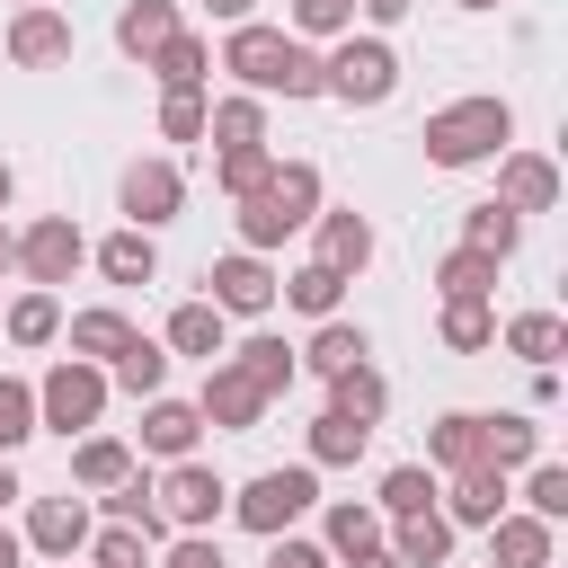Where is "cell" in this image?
Wrapping results in <instances>:
<instances>
[{"mask_svg": "<svg viewBox=\"0 0 568 568\" xmlns=\"http://www.w3.org/2000/svg\"><path fill=\"white\" fill-rule=\"evenodd\" d=\"M169 346L195 355V364H222V355H231V328H222L213 302H178V311H169Z\"/></svg>", "mask_w": 568, "mask_h": 568, "instance_id": "18", "label": "cell"}, {"mask_svg": "<svg viewBox=\"0 0 568 568\" xmlns=\"http://www.w3.org/2000/svg\"><path fill=\"white\" fill-rule=\"evenodd\" d=\"M9 497H27V488H18V470H9V462H0V506H9Z\"/></svg>", "mask_w": 568, "mask_h": 568, "instance_id": "52", "label": "cell"}, {"mask_svg": "<svg viewBox=\"0 0 568 568\" xmlns=\"http://www.w3.org/2000/svg\"><path fill=\"white\" fill-rule=\"evenodd\" d=\"M435 497H444V479H435L426 462H399V470H382V497H373V515H390V524H399V515H426Z\"/></svg>", "mask_w": 568, "mask_h": 568, "instance_id": "24", "label": "cell"}, {"mask_svg": "<svg viewBox=\"0 0 568 568\" xmlns=\"http://www.w3.org/2000/svg\"><path fill=\"white\" fill-rule=\"evenodd\" d=\"M195 435H204L195 399H151V408H142V453H160V462H195Z\"/></svg>", "mask_w": 568, "mask_h": 568, "instance_id": "15", "label": "cell"}, {"mask_svg": "<svg viewBox=\"0 0 568 568\" xmlns=\"http://www.w3.org/2000/svg\"><path fill=\"white\" fill-rule=\"evenodd\" d=\"M515 240H524V222L488 195V204H470V222H462V248H479V257H515Z\"/></svg>", "mask_w": 568, "mask_h": 568, "instance_id": "33", "label": "cell"}, {"mask_svg": "<svg viewBox=\"0 0 568 568\" xmlns=\"http://www.w3.org/2000/svg\"><path fill=\"white\" fill-rule=\"evenodd\" d=\"M302 364L337 382L346 364H373V337H364V328H346V320H320V337H311V355H302Z\"/></svg>", "mask_w": 568, "mask_h": 568, "instance_id": "31", "label": "cell"}, {"mask_svg": "<svg viewBox=\"0 0 568 568\" xmlns=\"http://www.w3.org/2000/svg\"><path fill=\"white\" fill-rule=\"evenodd\" d=\"M311 506H320V470H311V462H293V470H257V479L231 497V515H240L248 532H266V541H284V524L311 515Z\"/></svg>", "mask_w": 568, "mask_h": 568, "instance_id": "6", "label": "cell"}, {"mask_svg": "<svg viewBox=\"0 0 568 568\" xmlns=\"http://www.w3.org/2000/svg\"><path fill=\"white\" fill-rule=\"evenodd\" d=\"M142 550H151V541H142L133 524H106L98 550H89V568H142Z\"/></svg>", "mask_w": 568, "mask_h": 568, "instance_id": "46", "label": "cell"}, {"mask_svg": "<svg viewBox=\"0 0 568 568\" xmlns=\"http://www.w3.org/2000/svg\"><path fill=\"white\" fill-rule=\"evenodd\" d=\"M0 568H18V532H0Z\"/></svg>", "mask_w": 568, "mask_h": 568, "instance_id": "54", "label": "cell"}, {"mask_svg": "<svg viewBox=\"0 0 568 568\" xmlns=\"http://www.w3.org/2000/svg\"><path fill=\"white\" fill-rule=\"evenodd\" d=\"M124 346H133V320H124V311H80V320H71V355H80V364L106 373Z\"/></svg>", "mask_w": 568, "mask_h": 568, "instance_id": "23", "label": "cell"}, {"mask_svg": "<svg viewBox=\"0 0 568 568\" xmlns=\"http://www.w3.org/2000/svg\"><path fill=\"white\" fill-rule=\"evenodd\" d=\"M0 266H9V231H0Z\"/></svg>", "mask_w": 568, "mask_h": 568, "instance_id": "56", "label": "cell"}, {"mask_svg": "<svg viewBox=\"0 0 568 568\" xmlns=\"http://www.w3.org/2000/svg\"><path fill=\"white\" fill-rule=\"evenodd\" d=\"M9 62H27V71H44V62H71V18L62 9H18V27H9Z\"/></svg>", "mask_w": 568, "mask_h": 568, "instance_id": "13", "label": "cell"}, {"mask_svg": "<svg viewBox=\"0 0 568 568\" xmlns=\"http://www.w3.org/2000/svg\"><path fill=\"white\" fill-rule=\"evenodd\" d=\"M311 213H320V169H311V160H275V169H266V186H257V195H240V248H248V257H266V248H275V240H293Z\"/></svg>", "mask_w": 568, "mask_h": 568, "instance_id": "2", "label": "cell"}, {"mask_svg": "<svg viewBox=\"0 0 568 568\" xmlns=\"http://www.w3.org/2000/svg\"><path fill=\"white\" fill-rule=\"evenodd\" d=\"M231 364H240V373H248V382H257V390H266V399H275V390H293V373H302V364H293V346H284V337H248V346H240V355H231Z\"/></svg>", "mask_w": 568, "mask_h": 568, "instance_id": "35", "label": "cell"}, {"mask_svg": "<svg viewBox=\"0 0 568 568\" xmlns=\"http://www.w3.org/2000/svg\"><path fill=\"white\" fill-rule=\"evenodd\" d=\"M364 444H373V426H355V417H337V408L311 417V470H320V462H355Z\"/></svg>", "mask_w": 568, "mask_h": 568, "instance_id": "37", "label": "cell"}, {"mask_svg": "<svg viewBox=\"0 0 568 568\" xmlns=\"http://www.w3.org/2000/svg\"><path fill=\"white\" fill-rule=\"evenodd\" d=\"M399 89V53L382 36H346L328 62H320V98H346V106H382Z\"/></svg>", "mask_w": 568, "mask_h": 568, "instance_id": "4", "label": "cell"}, {"mask_svg": "<svg viewBox=\"0 0 568 568\" xmlns=\"http://www.w3.org/2000/svg\"><path fill=\"white\" fill-rule=\"evenodd\" d=\"M71 479H80V488H115V479H133V453H124L115 435H80V453H71Z\"/></svg>", "mask_w": 568, "mask_h": 568, "instance_id": "36", "label": "cell"}, {"mask_svg": "<svg viewBox=\"0 0 568 568\" xmlns=\"http://www.w3.org/2000/svg\"><path fill=\"white\" fill-rule=\"evenodd\" d=\"M151 71H160V89H204V71H213V44L178 27V36H169V44L151 53Z\"/></svg>", "mask_w": 568, "mask_h": 568, "instance_id": "28", "label": "cell"}, {"mask_svg": "<svg viewBox=\"0 0 568 568\" xmlns=\"http://www.w3.org/2000/svg\"><path fill=\"white\" fill-rule=\"evenodd\" d=\"M160 133H169V142H204V98H195V89H169V98H160Z\"/></svg>", "mask_w": 568, "mask_h": 568, "instance_id": "44", "label": "cell"}, {"mask_svg": "<svg viewBox=\"0 0 568 568\" xmlns=\"http://www.w3.org/2000/svg\"><path fill=\"white\" fill-rule=\"evenodd\" d=\"M275 284H284V302H293V311H311V320H337V293H346V275H328L320 257H311V266H293V275H275Z\"/></svg>", "mask_w": 568, "mask_h": 568, "instance_id": "34", "label": "cell"}, {"mask_svg": "<svg viewBox=\"0 0 568 568\" xmlns=\"http://www.w3.org/2000/svg\"><path fill=\"white\" fill-rule=\"evenodd\" d=\"M169 36H178V9H169V0H124V18H115V44H124L133 62H151Z\"/></svg>", "mask_w": 568, "mask_h": 568, "instance_id": "21", "label": "cell"}, {"mask_svg": "<svg viewBox=\"0 0 568 568\" xmlns=\"http://www.w3.org/2000/svg\"><path fill=\"white\" fill-rule=\"evenodd\" d=\"M9 195H18V178H9V160H0V204H9Z\"/></svg>", "mask_w": 568, "mask_h": 568, "instance_id": "55", "label": "cell"}, {"mask_svg": "<svg viewBox=\"0 0 568 568\" xmlns=\"http://www.w3.org/2000/svg\"><path fill=\"white\" fill-rule=\"evenodd\" d=\"M160 568H222V541H213V532H178Z\"/></svg>", "mask_w": 568, "mask_h": 568, "instance_id": "48", "label": "cell"}, {"mask_svg": "<svg viewBox=\"0 0 568 568\" xmlns=\"http://www.w3.org/2000/svg\"><path fill=\"white\" fill-rule=\"evenodd\" d=\"M462 9H497V0H462Z\"/></svg>", "mask_w": 568, "mask_h": 568, "instance_id": "57", "label": "cell"}, {"mask_svg": "<svg viewBox=\"0 0 568 568\" xmlns=\"http://www.w3.org/2000/svg\"><path fill=\"white\" fill-rule=\"evenodd\" d=\"M98 408H106V373L80 364V355H62V364L36 382V435H44V426H53V435H89Z\"/></svg>", "mask_w": 568, "mask_h": 568, "instance_id": "5", "label": "cell"}, {"mask_svg": "<svg viewBox=\"0 0 568 568\" xmlns=\"http://www.w3.org/2000/svg\"><path fill=\"white\" fill-rule=\"evenodd\" d=\"M435 293H444V302H488V293H497V257H479V248H453V257L435 266Z\"/></svg>", "mask_w": 568, "mask_h": 568, "instance_id": "30", "label": "cell"}, {"mask_svg": "<svg viewBox=\"0 0 568 568\" xmlns=\"http://www.w3.org/2000/svg\"><path fill=\"white\" fill-rule=\"evenodd\" d=\"M9 257L27 266V284H36V293H53V284H71V266L89 257V240L71 231V213H44L27 240H9Z\"/></svg>", "mask_w": 568, "mask_h": 568, "instance_id": "8", "label": "cell"}, {"mask_svg": "<svg viewBox=\"0 0 568 568\" xmlns=\"http://www.w3.org/2000/svg\"><path fill=\"white\" fill-rule=\"evenodd\" d=\"M98 275H106V284H151V275H160L151 231H133V222H124L115 240H98Z\"/></svg>", "mask_w": 568, "mask_h": 568, "instance_id": "22", "label": "cell"}, {"mask_svg": "<svg viewBox=\"0 0 568 568\" xmlns=\"http://www.w3.org/2000/svg\"><path fill=\"white\" fill-rule=\"evenodd\" d=\"M444 346H462V355L497 346V320H488V302H444Z\"/></svg>", "mask_w": 568, "mask_h": 568, "instance_id": "41", "label": "cell"}, {"mask_svg": "<svg viewBox=\"0 0 568 568\" xmlns=\"http://www.w3.org/2000/svg\"><path fill=\"white\" fill-rule=\"evenodd\" d=\"M328 550L337 559H373L382 550V515L373 506H328Z\"/></svg>", "mask_w": 568, "mask_h": 568, "instance_id": "38", "label": "cell"}, {"mask_svg": "<svg viewBox=\"0 0 568 568\" xmlns=\"http://www.w3.org/2000/svg\"><path fill=\"white\" fill-rule=\"evenodd\" d=\"M27 9H36V0H27Z\"/></svg>", "mask_w": 568, "mask_h": 568, "instance_id": "58", "label": "cell"}, {"mask_svg": "<svg viewBox=\"0 0 568 568\" xmlns=\"http://www.w3.org/2000/svg\"><path fill=\"white\" fill-rule=\"evenodd\" d=\"M506 346H515L532 373H550L559 346H568V328H559V311H515V320H506Z\"/></svg>", "mask_w": 568, "mask_h": 568, "instance_id": "26", "label": "cell"}, {"mask_svg": "<svg viewBox=\"0 0 568 568\" xmlns=\"http://www.w3.org/2000/svg\"><path fill=\"white\" fill-rule=\"evenodd\" d=\"M417 142H426V160H435V169L497 160V151L515 142V106H506V98H462V106H435Z\"/></svg>", "mask_w": 568, "mask_h": 568, "instance_id": "3", "label": "cell"}, {"mask_svg": "<svg viewBox=\"0 0 568 568\" xmlns=\"http://www.w3.org/2000/svg\"><path fill=\"white\" fill-rule=\"evenodd\" d=\"M524 506H532L541 524H559V515H568V470H559V462H532V479H524Z\"/></svg>", "mask_w": 568, "mask_h": 568, "instance_id": "43", "label": "cell"}, {"mask_svg": "<svg viewBox=\"0 0 568 568\" xmlns=\"http://www.w3.org/2000/svg\"><path fill=\"white\" fill-rule=\"evenodd\" d=\"M204 133H213L222 151H266V106H257V98H222V106L204 115Z\"/></svg>", "mask_w": 568, "mask_h": 568, "instance_id": "29", "label": "cell"}, {"mask_svg": "<svg viewBox=\"0 0 568 568\" xmlns=\"http://www.w3.org/2000/svg\"><path fill=\"white\" fill-rule=\"evenodd\" d=\"M222 71L248 89V98H320V53L302 36H275V27H231L222 44Z\"/></svg>", "mask_w": 568, "mask_h": 568, "instance_id": "1", "label": "cell"}, {"mask_svg": "<svg viewBox=\"0 0 568 568\" xmlns=\"http://www.w3.org/2000/svg\"><path fill=\"white\" fill-rule=\"evenodd\" d=\"M115 195H124V222H133V231H151V222H169V213L186 204V178H178L169 160H133Z\"/></svg>", "mask_w": 568, "mask_h": 568, "instance_id": "12", "label": "cell"}, {"mask_svg": "<svg viewBox=\"0 0 568 568\" xmlns=\"http://www.w3.org/2000/svg\"><path fill=\"white\" fill-rule=\"evenodd\" d=\"M266 568H328V550H320V541H275Z\"/></svg>", "mask_w": 568, "mask_h": 568, "instance_id": "49", "label": "cell"}, {"mask_svg": "<svg viewBox=\"0 0 568 568\" xmlns=\"http://www.w3.org/2000/svg\"><path fill=\"white\" fill-rule=\"evenodd\" d=\"M328 390H337L328 408H337V417H355V426H382V408H390V382H382L373 364H346Z\"/></svg>", "mask_w": 568, "mask_h": 568, "instance_id": "27", "label": "cell"}, {"mask_svg": "<svg viewBox=\"0 0 568 568\" xmlns=\"http://www.w3.org/2000/svg\"><path fill=\"white\" fill-rule=\"evenodd\" d=\"M488 568H550V524L541 515H497L488 524Z\"/></svg>", "mask_w": 568, "mask_h": 568, "instance_id": "19", "label": "cell"}, {"mask_svg": "<svg viewBox=\"0 0 568 568\" xmlns=\"http://www.w3.org/2000/svg\"><path fill=\"white\" fill-rule=\"evenodd\" d=\"M532 453H541V426H532V417H488V470L532 462Z\"/></svg>", "mask_w": 568, "mask_h": 568, "instance_id": "42", "label": "cell"}, {"mask_svg": "<svg viewBox=\"0 0 568 568\" xmlns=\"http://www.w3.org/2000/svg\"><path fill=\"white\" fill-rule=\"evenodd\" d=\"M293 27L302 36H346L355 27V0H293Z\"/></svg>", "mask_w": 568, "mask_h": 568, "instance_id": "47", "label": "cell"}, {"mask_svg": "<svg viewBox=\"0 0 568 568\" xmlns=\"http://www.w3.org/2000/svg\"><path fill=\"white\" fill-rule=\"evenodd\" d=\"M320 222V266L328 275H364L373 266V222L364 213H311Z\"/></svg>", "mask_w": 568, "mask_h": 568, "instance_id": "16", "label": "cell"}, {"mask_svg": "<svg viewBox=\"0 0 568 568\" xmlns=\"http://www.w3.org/2000/svg\"><path fill=\"white\" fill-rule=\"evenodd\" d=\"M506 515V470H462L444 497V524H497Z\"/></svg>", "mask_w": 568, "mask_h": 568, "instance_id": "25", "label": "cell"}, {"mask_svg": "<svg viewBox=\"0 0 568 568\" xmlns=\"http://www.w3.org/2000/svg\"><path fill=\"white\" fill-rule=\"evenodd\" d=\"M204 9H213L222 27H248V9H257V0H204Z\"/></svg>", "mask_w": 568, "mask_h": 568, "instance_id": "51", "label": "cell"}, {"mask_svg": "<svg viewBox=\"0 0 568 568\" xmlns=\"http://www.w3.org/2000/svg\"><path fill=\"white\" fill-rule=\"evenodd\" d=\"M204 284H213L204 302H213L222 320H231V311H266V302H275V266H266V257H248V248L213 257V266H204Z\"/></svg>", "mask_w": 568, "mask_h": 568, "instance_id": "10", "label": "cell"}, {"mask_svg": "<svg viewBox=\"0 0 568 568\" xmlns=\"http://www.w3.org/2000/svg\"><path fill=\"white\" fill-rule=\"evenodd\" d=\"M266 169H275V151H222V195L240 204V195H257L266 186Z\"/></svg>", "mask_w": 568, "mask_h": 568, "instance_id": "45", "label": "cell"}, {"mask_svg": "<svg viewBox=\"0 0 568 568\" xmlns=\"http://www.w3.org/2000/svg\"><path fill=\"white\" fill-rule=\"evenodd\" d=\"M426 453H435V470H488V417L479 408H453V417H435V435H426Z\"/></svg>", "mask_w": 568, "mask_h": 568, "instance_id": "14", "label": "cell"}, {"mask_svg": "<svg viewBox=\"0 0 568 568\" xmlns=\"http://www.w3.org/2000/svg\"><path fill=\"white\" fill-rule=\"evenodd\" d=\"M195 417H204V426H222V435H248V426L266 417V390L222 355V364H204V399H195Z\"/></svg>", "mask_w": 568, "mask_h": 568, "instance_id": "9", "label": "cell"}, {"mask_svg": "<svg viewBox=\"0 0 568 568\" xmlns=\"http://www.w3.org/2000/svg\"><path fill=\"white\" fill-rule=\"evenodd\" d=\"M0 328H9L18 346H44V337L62 328V302H53V293H18V302L0 311Z\"/></svg>", "mask_w": 568, "mask_h": 568, "instance_id": "39", "label": "cell"}, {"mask_svg": "<svg viewBox=\"0 0 568 568\" xmlns=\"http://www.w3.org/2000/svg\"><path fill=\"white\" fill-rule=\"evenodd\" d=\"M355 9H364L373 27H390V18H408V0H355Z\"/></svg>", "mask_w": 568, "mask_h": 568, "instance_id": "50", "label": "cell"}, {"mask_svg": "<svg viewBox=\"0 0 568 568\" xmlns=\"http://www.w3.org/2000/svg\"><path fill=\"white\" fill-rule=\"evenodd\" d=\"M346 568H399V559H390V550H373V559H346Z\"/></svg>", "mask_w": 568, "mask_h": 568, "instance_id": "53", "label": "cell"}, {"mask_svg": "<svg viewBox=\"0 0 568 568\" xmlns=\"http://www.w3.org/2000/svg\"><path fill=\"white\" fill-rule=\"evenodd\" d=\"M151 506H160V524H178V532H213L222 506H231V488H222V470H204V462H169V479L151 488Z\"/></svg>", "mask_w": 568, "mask_h": 568, "instance_id": "7", "label": "cell"}, {"mask_svg": "<svg viewBox=\"0 0 568 568\" xmlns=\"http://www.w3.org/2000/svg\"><path fill=\"white\" fill-rule=\"evenodd\" d=\"M106 382H115V390H133V399H160V382H169V355H160V346L133 328V346L106 364Z\"/></svg>", "mask_w": 568, "mask_h": 568, "instance_id": "32", "label": "cell"}, {"mask_svg": "<svg viewBox=\"0 0 568 568\" xmlns=\"http://www.w3.org/2000/svg\"><path fill=\"white\" fill-rule=\"evenodd\" d=\"M27 435H36V390H27L18 373H0V462H9Z\"/></svg>", "mask_w": 568, "mask_h": 568, "instance_id": "40", "label": "cell"}, {"mask_svg": "<svg viewBox=\"0 0 568 568\" xmlns=\"http://www.w3.org/2000/svg\"><path fill=\"white\" fill-rule=\"evenodd\" d=\"M390 559H399V568H444V559H453V524H444L435 506H426V515H399Z\"/></svg>", "mask_w": 568, "mask_h": 568, "instance_id": "20", "label": "cell"}, {"mask_svg": "<svg viewBox=\"0 0 568 568\" xmlns=\"http://www.w3.org/2000/svg\"><path fill=\"white\" fill-rule=\"evenodd\" d=\"M497 204L524 222V213H550L559 204V169L541 151H497Z\"/></svg>", "mask_w": 568, "mask_h": 568, "instance_id": "11", "label": "cell"}, {"mask_svg": "<svg viewBox=\"0 0 568 568\" xmlns=\"http://www.w3.org/2000/svg\"><path fill=\"white\" fill-rule=\"evenodd\" d=\"M27 541L53 550V559H71V550L89 541V506H80V497H36V506H27Z\"/></svg>", "mask_w": 568, "mask_h": 568, "instance_id": "17", "label": "cell"}]
</instances>
